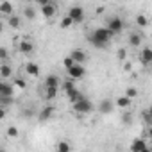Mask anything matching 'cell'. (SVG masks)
Listing matches in <instances>:
<instances>
[{
    "label": "cell",
    "mask_w": 152,
    "mask_h": 152,
    "mask_svg": "<svg viewBox=\"0 0 152 152\" xmlns=\"http://www.w3.org/2000/svg\"><path fill=\"white\" fill-rule=\"evenodd\" d=\"M43 84H45V88L47 86H61V79L57 77L56 73H50V75H47V77H45Z\"/></svg>",
    "instance_id": "obj_18"
},
{
    "label": "cell",
    "mask_w": 152,
    "mask_h": 152,
    "mask_svg": "<svg viewBox=\"0 0 152 152\" xmlns=\"http://www.w3.org/2000/svg\"><path fill=\"white\" fill-rule=\"evenodd\" d=\"M0 77H2L4 81H7V79L13 77V68L6 61H2V64H0Z\"/></svg>",
    "instance_id": "obj_14"
},
{
    "label": "cell",
    "mask_w": 152,
    "mask_h": 152,
    "mask_svg": "<svg viewBox=\"0 0 152 152\" xmlns=\"http://www.w3.org/2000/svg\"><path fill=\"white\" fill-rule=\"evenodd\" d=\"M56 13H57V6H56L54 2H48V4L41 6V15H43V18L50 20V18L56 16Z\"/></svg>",
    "instance_id": "obj_7"
},
{
    "label": "cell",
    "mask_w": 152,
    "mask_h": 152,
    "mask_svg": "<svg viewBox=\"0 0 152 152\" xmlns=\"http://www.w3.org/2000/svg\"><path fill=\"white\" fill-rule=\"evenodd\" d=\"M132 152H145L148 147H147V143H145V140L143 138H136L132 143H131V147H129Z\"/></svg>",
    "instance_id": "obj_13"
},
{
    "label": "cell",
    "mask_w": 152,
    "mask_h": 152,
    "mask_svg": "<svg viewBox=\"0 0 152 152\" xmlns=\"http://www.w3.org/2000/svg\"><path fill=\"white\" fill-rule=\"evenodd\" d=\"M68 16L73 20V23H81V22H84V18H86L84 9H83L81 6H72V7L68 9Z\"/></svg>",
    "instance_id": "obj_4"
},
{
    "label": "cell",
    "mask_w": 152,
    "mask_h": 152,
    "mask_svg": "<svg viewBox=\"0 0 152 152\" xmlns=\"http://www.w3.org/2000/svg\"><path fill=\"white\" fill-rule=\"evenodd\" d=\"M70 56L75 59V63H81V64H84V63L88 61V54H86L83 48H73V50L70 52Z\"/></svg>",
    "instance_id": "obj_10"
},
{
    "label": "cell",
    "mask_w": 152,
    "mask_h": 152,
    "mask_svg": "<svg viewBox=\"0 0 152 152\" xmlns=\"http://www.w3.org/2000/svg\"><path fill=\"white\" fill-rule=\"evenodd\" d=\"M56 150H57V152H70V150H72V145L66 143V141H59V143L56 145Z\"/></svg>",
    "instance_id": "obj_25"
},
{
    "label": "cell",
    "mask_w": 152,
    "mask_h": 152,
    "mask_svg": "<svg viewBox=\"0 0 152 152\" xmlns=\"http://www.w3.org/2000/svg\"><path fill=\"white\" fill-rule=\"evenodd\" d=\"M0 59H2V61H6V59H7V48H6V47L0 48Z\"/></svg>",
    "instance_id": "obj_33"
},
{
    "label": "cell",
    "mask_w": 152,
    "mask_h": 152,
    "mask_svg": "<svg viewBox=\"0 0 152 152\" xmlns=\"http://www.w3.org/2000/svg\"><path fill=\"white\" fill-rule=\"evenodd\" d=\"M127 56V50L125 48H118V59H125Z\"/></svg>",
    "instance_id": "obj_34"
},
{
    "label": "cell",
    "mask_w": 152,
    "mask_h": 152,
    "mask_svg": "<svg viewBox=\"0 0 152 152\" xmlns=\"http://www.w3.org/2000/svg\"><path fill=\"white\" fill-rule=\"evenodd\" d=\"M140 63L143 66H150L152 64V48L150 47H143L140 52Z\"/></svg>",
    "instance_id": "obj_8"
},
{
    "label": "cell",
    "mask_w": 152,
    "mask_h": 152,
    "mask_svg": "<svg viewBox=\"0 0 152 152\" xmlns=\"http://www.w3.org/2000/svg\"><path fill=\"white\" fill-rule=\"evenodd\" d=\"M25 2H32V0H25Z\"/></svg>",
    "instance_id": "obj_39"
},
{
    "label": "cell",
    "mask_w": 152,
    "mask_h": 152,
    "mask_svg": "<svg viewBox=\"0 0 152 152\" xmlns=\"http://www.w3.org/2000/svg\"><path fill=\"white\" fill-rule=\"evenodd\" d=\"M15 84H9L7 81L0 83V99H13L15 97Z\"/></svg>",
    "instance_id": "obj_6"
},
{
    "label": "cell",
    "mask_w": 152,
    "mask_h": 152,
    "mask_svg": "<svg viewBox=\"0 0 152 152\" xmlns=\"http://www.w3.org/2000/svg\"><path fill=\"white\" fill-rule=\"evenodd\" d=\"M115 106H116V104H115L113 100H109V99H104V100L99 104V111H100L102 115H109V113L115 109Z\"/></svg>",
    "instance_id": "obj_11"
},
{
    "label": "cell",
    "mask_w": 152,
    "mask_h": 152,
    "mask_svg": "<svg viewBox=\"0 0 152 152\" xmlns=\"http://www.w3.org/2000/svg\"><path fill=\"white\" fill-rule=\"evenodd\" d=\"M131 122H132L131 113H129L127 109H124V115H122V124H124V125H131Z\"/></svg>",
    "instance_id": "obj_28"
},
{
    "label": "cell",
    "mask_w": 152,
    "mask_h": 152,
    "mask_svg": "<svg viewBox=\"0 0 152 152\" xmlns=\"http://www.w3.org/2000/svg\"><path fill=\"white\" fill-rule=\"evenodd\" d=\"M148 68H150V73H152V64H150V66H148Z\"/></svg>",
    "instance_id": "obj_38"
},
{
    "label": "cell",
    "mask_w": 152,
    "mask_h": 152,
    "mask_svg": "<svg viewBox=\"0 0 152 152\" xmlns=\"http://www.w3.org/2000/svg\"><path fill=\"white\" fill-rule=\"evenodd\" d=\"M63 88H64V91L68 93V91H72V90H75V79H66L64 83H63Z\"/></svg>",
    "instance_id": "obj_26"
},
{
    "label": "cell",
    "mask_w": 152,
    "mask_h": 152,
    "mask_svg": "<svg viewBox=\"0 0 152 152\" xmlns=\"http://www.w3.org/2000/svg\"><path fill=\"white\" fill-rule=\"evenodd\" d=\"M59 25H61V29H68V27H72V25H75V23H73V20L66 15V16L61 20V23H59Z\"/></svg>",
    "instance_id": "obj_27"
},
{
    "label": "cell",
    "mask_w": 152,
    "mask_h": 152,
    "mask_svg": "<svg viewBox=\"0 0 152 152\" xmlns=\"http://www.w3.org/2000/svg\"><path fill=\"white\" fill-rule=\"evenodd\" d=\"M57 95H59V86H47L45 88V100H54V99H57Z\"/></svg>",
    "instance_id": "obj_15"
},
{
    "label": "cell",
    "mask_w": 152,
    "mask_h": 152,
    "mask_svg": "<svg viewBox=\"0 0 152 152\" xmlns=\"http://www.w3.org/2000/svg\"><path fill=\"white\" fill-rule=\"evenodd\" d=\"M13 84H15L18 90H25V88H27V83H25L22 77H15V83H13Z\"/></svg>",
    "instance_id": "obj_29"
},
{
    "label": "cell",
    "mask_w": 152,
    "mask_h": 152,
    "mask_svg": "<svg viewBox=\"0 0 152 152\" xmlns=\"http://www.w3.org/2000/svg\"><path fill=\"white\" fill-rule=\"evenodd\" d=\"M18 50H20L23 56H31V54L34 52V45H32V41H29V39L25 38V39H22V41L18 43Z\"/></svg>",
    "instance_id": "obj_9"
},
{
    "label": "cell",
    "mask_w": 152,
    "mask_h": 152,
    "mask_svg": "<svg viewBox=\"0 0 152 152\" xmlns=\"http://www.w3.org/2000/svg\"><path fill=\"white\" fill-rule=\"evenodd\" d=\"M66 95H68V100H70V104H73V102H77V100H81V99H83V93H81L77 88H75V90H72V91H68Z\"/></svg>",
    "instance_id": "obj_22"
},
{
    "label": "cell",
    "mask_w": 152,
    "mask_h": 152,
    "mask_svg": "<svg viewBox=\"0 0 152 152\" xmlns=\"http://www.w3.org/2000/svg\"><path fill=\"white\" fill-rule=\"evenodd\" d=\"M148 113H150V115H152V104H150V107H148Z\"/></svg>",
    "instance_id": "obj_37"
},
{
    "label": "cell",
    "mask_w": 152,
    "mask_h": 152,
    "mask_svg": "<svg viewBox=\"0 0 152 152\" xmlns=\"http://www.w3.org/2000/svg\"><path fill=\"white\" fill-rule=\"evenodd\" d=\"M18 134L20 132H18V129L15 125H9L7 127V138H18Z\"/></svg>",
    "instance_id": "obj_32"
},
{
    "label": "cell",
    "mask_w": 152,
    "mask_h": 152,
    "mask_svg": "<svg viewBox=\"0 0 152 152\" xmlns=\"http://www.w3.org/2000/svg\"><path fill=\"white\" fill-rule=\"evenodd\" d=\"M25 72H27V75H31V77H38L39 75V66L34 61H27L25 63Z\"/></svg>",
    "instance_id": "obj_16"
},
{
    "label": "cell",
    "mask_w": 152,
    "mask_h": 152,
    "mask_svg": "<svg viewBox=\"0 0 152 152\" xmlns=\"http://www.w3.org/2000/svg\"><path fill=\"white\" fill-rule=\"evenodd\" d=\"M13 4L9 2V0H4L2 4H0V13L2 15H6V16H9V15H13Z\"/></svg>",
    "instance_id": "obj_20"
},
{
    "label": "cell",
    "mask_w": 152,
    "mask_h": 152,
    "mask_svg": "<svg viewBox=\"0 0 152 152\" xmlns=\"http://www.w3.org/2000/svg\"><path fill=\"white\" fill-rule=\"evenodd\" d=\"M141 43H143V34H140V32H131L129 34V47L138 48V47H141Z\"/></svg>",
    "instance_id": "obj_12"
},
{
    "label": "cell",
    "mask_w": 152,
    "mask_h": 152,
    "mask_svg": "<svg viewBox=\"0 0 152 152\" xmlns=\"http://www.w3.org/2000/svg\"><path fill=\"white\" fill-rule=\"evenodd\" d=\"M66 72H68V77H72V79H75V81L83 79L84 75H86V68H84L81 63H75V64H73L72 68H68Z\"/></svg>",
    "instance_id": "obj_5"
},
{
    "label": "cell",
    "mask_w": 152,
    "mask_h": 152,
    "mask_svg": "<svg viewBox=\"0 0 152 152\" xmlns=\"http://www.w3.org/2000/svg\"><path fill=\"white\" fill-rule=\"evenodd\" d=\"M147 134H148V138H150V140H152V124H150V125H148V131H147Z\"/></svg>",
    "instance_id": "obj_36"
},
{
    "label": "cell",
    "mask_w": 152,
    "mask_h": 152,
    "mask_svg": "<svg viewBox=\"0 0 152 152\" xmlns=\"http://www.w3.org/2000/svg\"><path fill=\"white\" fill-rule=\"evenodd\" d=\"M134 22H136V25H138V27H143V29H145V27L148 25V18H147L145 15H138Z\"/></svg>",
    "instance_id": "obj_24"
},
{
    "label": "cell",
    "mask_w": 152,
    "mask_h": 152,
    "mask_svg": "<svg viewBox=\"0 0 152 152\" xmlns=\"http://www.w3.org/2000/svg\"><path fill=\"white\" fill-rule=\"evenodd\" d=\"M36 2H38V6L41 7V6H45V4H48V2H50V0H36Z\"/></svg>",
    "instance_id": "obj_35"
},
{
    "label": "cell",
    "mask_w": 152,
    "mask_h": 152,
    "mask_svg": "<svg viewBox=\"0 0 152 152\" xmlns=\"http://www.w3.org/2000/svg\"><path fill=\"white\" fill-rule=\"evenodd\" d=\"M23 16H25L27 20H34V18H36V9L31 7V6H25V7H23Z\"/></svg>",
    "instance_id": "obj_23"
},
{
    "label": "cell",
    "mask_w": 152,
    "mask_h": 152,
    "mask_svg": "<svg viewBox=\"0 0 152 152\" xmlns=\"http://www.w3.org/2000/svg\"><path fill=\"white\" fill-rule=\"evenodd\" d=\"M131 100H132V99H129V97L124 93L122 97H118V99L115 100V104H116L118 109H129V107H131Z\"/></svg>",
    "instance_id": "obj_17"
},
{
    "label": "cell",
    "mask_w": 152,
    "mask_h": 152,
    "mask_svg": "<svg viewBox=\"0 0 152 152\" xmlns=\"http://www.w3.org/2000/svg\"><path fill=\"white\" fill-rule=\"evenodd\" d=\"M54 113H56V107H54V106H47V107H43V111L39 113V118H41V120H48V118L54 116Z\"/></svg>",
    "instance_id": "obj_21"
},
{
    "label": "cell",
    "mask_w": 152,
    "mask_h": 152,
    "mask_svg": "<svg viewBox=\"0 0 152 152\" xmlns=\"http://www.w3.org/2000/svg\"><path fill=\"white\" fill-rule=\"evenodd\" d=\"M115 38V32L109 29V27H99V29H95L91 34H90V43L93 45V47H97V48H106L107 45H109V41Z\"/></svg>",
    "instance_id": "obj_1"
},
{
    "label": "cell",
    "mask_w": 152,
    "mask_h": 152,
    "mask_svg": "<svg viewBox=\"0 0 152 152\" xmlns=\"http://www.w3.org/2000/svg\"><path fill=\"white\" fill-rule=\"evenodd\" d=\"M73 64H75V59H73L72 56H68V57H64V59H63V66H64L66 70H68V68H72Z\"/></svg>",
    "instance_id": "obj_30"
},
{
    "label": "cell",
    "mask_w": 152,
    "mask_h": 152,
    "mask_svg": "<svg viewBox=\"0 0 152 152\" xmlns=\"http://www.w3.org/2000/svg\"><path fill=\"white\" fill-rule=\"evenodd\" d=\"M124 20L120 18V16H109L107 20H106V27H109L115 34H118V32H122L124 31Z\"/></svg>",
    "instance_id": "obj_3"
},
{
    "label": "cell",
    "mask_w": 152,
    "mask_h": 152,
    "mask_svg": "<svg viewBox=\"0 0 152 152\" xmlns=\"http://www.w3.org/2000/svg\"><path fill=\"white\" fill-rule=\"evenodd\" d=\"M72 109L75 111V113H79V115H90L91 111H93V104L88 100V99H81V100H77V102H73L72 104Z\"/></svg>",
    "instance_id": "obj_2"
},
{
    "label": "cell",
    "mask_w": 152,
    "mask_h": 152,
    "mask_svg": "<svg viewBox=\"0 0 152 152\" xmlns=\"http://www.w3.org/2000/svg\"><path fill=\"white\" fill-rule=\"evenodd\" d=\"M125 95H127L129 99H136V97H138V90H136L134 86H129V88L125 90Z\"/></svg>",
    "instance_id": "obj_31"
},
{
    "label": "cell",
    "mask_w": 152,
    "mask_h": 152,
    "mask_svg": "<svg viewBox=\"0 0 152 152\" xmlns=\"http://www.w3.org/2000/svg\"><path fill=\"white\" fill-rule=\"evenodd\" d=\"M7 25H9L11 29H15V31H16V29H20V27H22V18H20L18 15H15V13H13V15H9V18H7Z\"/></svg>",
    "instance_id": "obj_19"
}]
</instances>
